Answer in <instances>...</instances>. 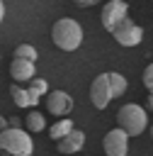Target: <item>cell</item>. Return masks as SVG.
<instances>
[{"instance_id":"cell-17","label":"cell","mask_w":153,"mask_h":156,"mask_svg":"<svg viewBox=\"0 0 153 156\" xmlns=\"http://www.w3.org/2000/svg\"><path fill=\"white\" fill-rule=\"evenodd\" d=\"M143 85L153 93V63H148V66H146V71H143Z\"/></svg>"},{"instance_id":"cell-13","label":"cell","mask_w":153,"mask_h":156,"mask_svg":"<svg viewBox=\"0 0 153 156\" xmlns=\"http://www.w3.org/2000/svg\"><path fill=\"white\" fill-rule=\"evenodd\" d=\"M24 124H27V132L29 134H36V132H41L46 127V119L41 117V112H29L24 117Z\"/></svg>"},{"instance_id":"cell-7","label":"cell","mask_w":153,"mask_h":156,"mask_svg":"<svg viewBox=\"0 0 153 156\" xmlns=\"http://www.w3.org/2000/svg\"><path fill=\"white\" fill-rule=\"evenodd\" d=\"M44 98H46V110L56 117H63L73 110V98L66 90H49Z\"/></svg>"},{"instance_id":"cell-1","label":"cell","mask_w":153,"mask_h":156,"mask_svg":"<svg viewBox=\"0 0 153 156\" xmlns=\"http://www.w3.org/2000/svg\"><path fill=\"white\" fill-rule=\"evenodd\" d=\"M51 41L61 51H75L83 44V27L73 17H61L51 27Z\"/></svg>"},{"instance_id":"cell-4","label":"cell","mask_w":153,"mask_h":156,"mask_svg":"<svg viewBox=\"0 0 153 156\" xmlns=\"http://www.w3.org/2000/svg\"><path fill=\"white\" fill-rule=\"evenodd\" d=\"M109 34H112V37L117 39V44H121V46H138L141 39H143V29H141V24H136V22L129 20V17L119 20V22L112 27Z\"/></svg>"},{"instance_id":"cell-18","label":"cell","mask_w":153,"mask_h":156,"mask_svg":"<svg viewBox=\"0 0 153 156\" xmlns=\"http://www.w3.org/2000/svg\"><path fill=\"white\" fill-rule=\"evenodd\" d=\"M75 5H80V7H90V5H97L100 0H73Z\"/></svg>"},{"instance_id":"cell-11","label":"cell","mask_w":153,"mask_h":156,"mask_svg":"<svg viewBox=\"0 0 153 156\" xmlns=\"http://www.w3.org/2000/svg\"><path fill=\"white\" fill-rule=\"evenodd\" d=\"M10 95H12V100H15V105L17 107H36L41 100H36L27 88H19V83H15L12 88H10Z\"/></svg>"},{"instance_id":"cell-21","label":"cell","mask_w":153,"mask_h":156,"mask_svg":"<svg viewBox=\"0 0 153 156\" xmlns=\"http://www.w3.org/2000/svg\"><path fill=\"white\" fill-rule=\"evenodd\" d=\"M2 20H5V2L0 0V22H2Z\"/></svg>"},{"instance_id":"cell-20","label":"cell","mask_w":153,"mask_h":156,"mask_svg":"<svg viewBox=\"0 0 153 156\" xmlns=\"http://www.w3.org/2000/svg\"><path fill=\"white\" fill-rule=\"evenodd\" d=\"M2 129H7V117L0 115V132H2Z\"/></svg>"},{"instance_id":"cell-16","label":"cell","mask_w":153,"mask_h":156,"mask_svg":"<svg viewBox=\"0 0 153 156\" xmlns=\"http://www.w3.org/2000/svg\"><path fill=\"white\" fill-rule=\"evenodd\" d=\"M15 58H24V61H36V58H39V54H36V49H34L32 44H19V46L15 49Z\"/></svg>"},{"instance_id":"cell-6","label":"cell","mask_w":153,"mask_h":156,"mask_svg":"<svg viewBox=\"0 0 153 156\" xmlns=\"http://www.w3.org/2000/svg\"><path fill=\"white\" fill-rule=\"evenodd\" d=\"M124 17H129V2L126 0H109V2L102 5V17L100 20H102V27L107 32H112V27Z\"/></svg>"},{"instance_id":"cell-5","label":"cell","mask_w":153,"mask_h":156,"mask_svg":"<svg viewBox=\"0 0 153 156\" xmlns=\"http://www.w3.org/2000/svg\"><path fill=\"white\" fill-rule=\"evenodd\" d=\"M102 146H104V154L107 156H126L129 154V134L119 127L109 129L102 139Z\"/></svg>"},{"instance_id":"cell-10","label":"cell","mask_w":153,"mask_h":156,"mask_svg":"<svg viewBox=\"0 0 153 156\" xmlns=\"http://www.w3.org/2000/svg\"><path fill=\"white\" fill-rule=\"evenodd\" d=\"M10 76H12V80H15V83H29V80L36 76L34 61L12 58V63H10Z\"/></svg>"},{"instance_id":"cell-2","label":"cell","mask_w":153,"mask_h":156,"mask_svg":"<svg viewBox=\"0 0 153 156\" xmlns=\"http://www.w3.org/2000/svg\"><path fill=\"white\" fill-rule=\"evenodd\" d=\"M117 127L124 129L129 136H138L141 132L148 129V112H146V107H141L136 102L121 105L119 112H117Z\"/></svg>"},{"instance_id":"cell-12","label":"cell","mask_w":153,"mask_h":156,"mask_svg":"<svg viewBox=\"0 0 153 156\" xmlns=\"http://www.w3.org/2000/svg\"><path fill=\"white\" fill-rule=\"evenodd\" d=\"M107 85H109V93H112V98H119V95H124V93H126V88H129L126 78H124L121 73H117V71L107 73Z\"/></svg>"},{"instance_id":"cell-8","label":"cell","mask_w":153,"mask_h":156,"mask_svg":"<svg viewBox=\"0 0 153 156\" xmlns=\"http://www.w3.org/2000/svg\"><path fill=\"white\" fill-rule=\"evenodd\" d=\"M90 102L97 110H104L112 102V93H109V85H107V73H100L90 83Z\"/></svg>"},{"instance_id":"cell-14","label":"cell","mask_w":153,"mask_h":156,"mask_svg":"<svg viewBox=\"0 0 153 156\" xmlns=\"http://www.w3.org/2000/svg\"><path fill=\"white\" fill-rule=\"evenodd\" d=\"M70 129H73V119L63 117V119H58V122L49 129V134H51V139H53V141H58V139H61V136H66Z\"/></svg>"},{"instance_id":"cell-22","label":"cell","mask_w":153,"mask_h":156,"mask_svg":"<svg viewBox=\"0 0 153 156\" xmlns=\"http://www.w3.org/2000/svg\"><path fill=\"white\" fill-rule=\"evenodd\" d=\"M148 110H153V93L148 95Z\"/></svg>"},{"instance_id":"cell-19","label":"cell","mask_w":153,"mask_h":156,"mask_svg":"<svg viewBox=\"0 0 153 156\" xmlns=\"http://www.w3.org/2000/svg\"><path fill=\"white\" fill-rule=\"evenodd\" d=\"M7 127H22V119L19 117H7Z\"/></svg>"},{"instance_id":"cell-15","label":"cell","mask_w":153,"mask_h":156,"mask_svg":"<svg viewBox=\"0 0 153 156\" xmlns=\"http://www.w3.org/2000/svg\"><path fill=\"white\" fill-rule=\"evenodd\" d=\"M27 90H29V93H32V95H34L36 100H41V98H44V95L49 93V83H46L44 78H36V76H34V78L29 80Z\"/></svg>"},{"instance_id":"cell-3","label":"cell","mask_w":153,"mask_h":156,"mask_svg":"<svg viewBox=\"0 0 153 156\" xmlns=\"http://www.w3.org/2000/svg\"><path fill=\"white\" fill-rule=\"evenodd\" d=\"M0 151L10 154V156H32L34 151V141L29 136L27 129L22 127H7L0 132Z\"/></svg>"},{"instance_id":"cell-9","label":"cell","mask_w":153,"mask_h":156,"mask_svg":"<svg viewBox=\"0 0 153 156\" xmlns=\"http://www.w3.org/2000/svg\"><path fill=\"white\" fill-rule=\"evenodd\" d=\"M56 146H58L61 154H78V151L85 146V132L73 127L66 136H61V139L56 141Z\"/></svg>"},{"instance_id":"cell-23","label":"cell","mask_w":153,"mask_h":156,"mask_svg":"<svg viewBox=\"0 0 153 156\" xmlns=\"http://www.w3.org/2000/svg\"><path fill=\"white\" fill-rule=\"evenodd\" d=\"M151 136H153V124H151Z\"/></svg>"}]
</instances>
